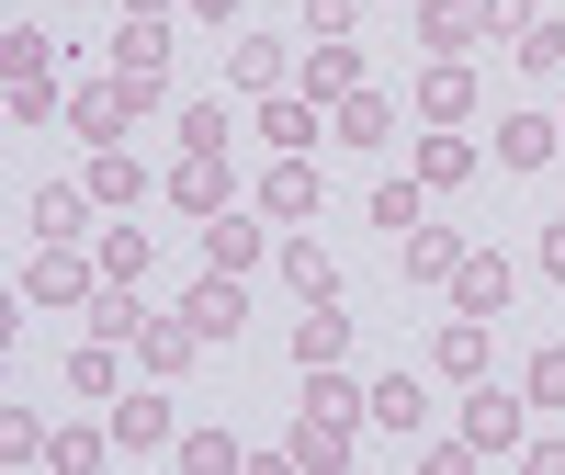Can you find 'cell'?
Wrapping results in <instances>:
<instances>
[{"instance_id": "ffe728a7", "label": "cell", "mask_w": 565, "mask_h": 475, "mask_svg": "<svg viewBox=\"0 0 565 475\" xmlns=\"http://www.w3.org/2000/svg\"><path fill=\"white\" fill-rule=\"evenodd\" d=\"M204 261H215V272H249V261H260V226H249V215H204Z\"/></svg>"}, {"instance_id": "cb8c5ba5", "label": "cell", "mask_w": 565, "mask_h": 475, "mask_svg": "<svg viewBox=\"0 0 565 475\" xmlns=\"http://www.w3.org/2000/svg\"><path fill=\"white\" fill-rule=\"evenodd\" d=\"M418 408H430V397H418V373H385V386H373V431H418Z\"/></svg>"}, {"instance_id": "2e32d148", "label": "cell", "mask_w": 565, "mask_h": 475, "mask_svg": "<svg viewBox=\"0 0 565 475\" xmlns=\"http://www.w3.org/2000/svg\"><path fill=\"white\" fill-rule=\"evenodd\" d=\"M23 215H34V238H79V226H90V181H79V193H68V181H45Z\"/></svg>"}, {"instance_id": "e575fe53", "label": "cell", "mask_w": 565, "mask_h": 475, "mask_svg": "<svg viewBox=\"0 0 565 475\" xmlns=\"http://www.w3.org/2000/svg\"><path fill=\"white\" fill-rule=\"evenodd\" d=\"M45 464H57V475H90V464H103V442H90V431H57V442H45Z\"/></svg>"}, {"instance_id": "f546056e", "label": "cell", "mask_w": 565, "mask_h": 475, "mask_svg": "<svg viewBox=\"0 0 565 475\" xmlns=\"http://www.w3.org/2000/svg\"><path fill=\"white\" fill-rule=\"evenodd\" d=\"M181 148L215 159V148H226V103H181Z\"/></svg>"}, {"instance_id": "8fae6325", "label": "cell", "mask_w": 565, "mask_h": 475, "mask_svg": "<svg viewBox=\"0 0 565 475\" xmlns=\"http://www.w3.org/2000/svg\"><path fill=\"white\" fill-rule=\"evenodd\" d=\"M418 34H430L441 57H463V45L487 34V0H418Z\"/></svg>"}, {"instance_id": "4dcf8cb0", "label": "cell", "mask_w": 565, "mask_h": 475, "mask_svg": "<svg viewBox=\"0 0 565 475\" xmlns=\"http://www.w3.org/2000/svg\"><path fill=\"white\" fill-rule=\"evenodd\" d=\"M418 215H430V204H418V181H385V193H373V226H385V238H407Z\"/></svg>"}, {"instance_id": "d590c367", "label": "cell", "mask_w": 565, "mask_h": 475, "mask_svg": "<svg viewBox=\"0 0 565 475\" xmlns=\"http://www.w3.org/2000/svg\"><path fill=\"white\" fill-rule=\"evenodd\" d=\"M68 386H79V397H103V386H114V351H103V340L68 351Z\"/></svg>"}, {"instance_id": "484cf974", "label": "cell", "mask_w": 565, "mask_h": 475, "mask_svg": "<svg viewBox=\"0 0 565 475\" xmlns=\"http://www.w3.org/2000/svg\"><path fill=\"white\" fill-rule=\"evenodd\" d=\"M136 193H148V170H136L125 148H103V159H90V204H136Z\"/></svg>"}, {"instance_id": "4316f807", "label": "cell", "mask_w": 565, "mask_h": 475, "mask_svg": "<svg viewBox=\"0 0 565 475\" xmlns=\"http://www.w3.org/2000/svg\"><path fill=\"white\" fill-rule=\"evenodd\" d=\"M260 136L271 148H317V103H260Z\"/></svg>"}, {"instance_id": "d4e9b609", "label": "cell", "mask_w": 565, "mask_h": 475, "mask_svg": "<svg viewBox=\"0 0 565 475\" xmlns=\"http://www.w3.org/2000/svg\"><path fill=\"white\" fill-rule=\"evenodd\" d=\"M170 193L193 204V215H226V170H215V159H193V148H181V170H170Z\"/></svg>"}, {"instance_id": "603a6c76", "label": "cell", "mask_w": 565, "mask_h": 475, "mask_svg": "<svg viewBox=\"0 0 565 475\" xmlns=\"http://www.w3.org/2000/svg\"><path fill=\"white\" fill-rule=\"evenodd\" d=\"M136 328H148L136 283H103V295H90V340H136Z\"/></svg>"}, {"instance_id": "9a60e30c", "label": "cell", "mask_w": 565, "mask_h": 475, "mask_svg": "<svg viewBox=\"0 0 565 475\" xmlns=\"http://www.w3.org/2000/svg\"><path fill=\"white\" fill-rule=\"evenodd\" d=\"M407 272H418V283H452V272H463V238L418 215V226H407Z\"/></svg>"}, {"instance_id": "83f0119b", "label": "cell", "mask_w": 565, "mask_h": 475, "mask_svg": "<svg viewBox=\"0 0 565 475\" xmlns=\"http://www.w3.org/2000/svg\"><path fill=\"white\" fill-rule=\"evenodd\" d=\"M509 45H521V68H565V23H554V12H532Z\"/></svg>"}, {"instance_id": "8d00e7d4", "label": "cell", "mask_w": 565, "mask_h": 475, "mask_svg": "<svg viewBox=\"0 0 565 475\" xmlns=\"http://www.w3.org/2000/svg\"><path fill=\"white\" fill-rule=\"evenodd\" d=\"M57 114V80H12V125H45Z\"/></svg>"}, {"instance_id": "7a4b0ae2", "label": "cell", "mask_w": 565, "mask_h": 475, "mask_svg": "<svg viewBox=\"0 0 565 475\" xmlns=\"http://www.w3.org/2000/svg\"><path fill=\"white\" fill-rule=\"evenodd\" d=\"M136 114H148V103H136V80H90L79 103H68V125L90 136V148H125V125H136Z\"/></svg>"}, {"instance_id": "60d3db41", "label": "cell", "mask_w": 565, "mask_h": 475, "mask_svg": "<svg viewBox=\"0 0 565 475\" xmlns=\"http://www.w3.org/2000/svg\"><path fill=\"white\" fill-rule=\"evenodd\" d=\"M181 12H193V23H226V12H238V0H181Z\"/></svg>"}, {"instance_id": "5bb4252c", "label": "cell", "mask_w": 565, "mask_h": 475, "mask_svg": "<svg viewBox=\"0 0 565 475\" xmlns=\"http://www.w3.org/2000/svg\"><path fill=\"white\" fill-rule=\"evenodd\" d=\"M282 283H295L306 306H340V261H328L317 238H295V250H282Z\"/></svg>"}, {"instance_id": "5b68a950", "label": "cell", "mask_w": 565, "mask_h": 475, "mask_svg": "<svg viewBox=\"0 0 565 475\" xmlns=\"http://www.w3.org/2000/svg\"><path fill=\"white\" fill-rule=\"evenodd\" d=\"M509 283H521V272H509L498 250H463V272H452V306H463V317H498V306H509Z\"/></svg>"}, {"instance_id": "74e56055", "label": "cell", "mask_w": 565, "mask_h": 475, "mask_svg": "<svg viewBox=\"0 0 565 475\" xmlns=\"http://www.w3.org/2000/svg\"><path fill=\"white\" fill-rule=\"evenodd\" d=\"M0 442H12V464H34V453H45V419H34V408H12V419H0Z\"/></svg>"}, {"instance_id": "277c9868", "label": "cell", "mask_w": 565, "mask_h": 475, "mask_svg": "<svg viewBox=\"0 0 565 475\" xmlns=\"http://www.w3.org/2000/svg\"><path fill=\"white\" fill-rule=\"evenodd\" d=\"M463 442H476V453H521V397H498L487 373H476V397H463Z\"/></svg>"}, {"instance_id": "ac0fdd59", "label": "cell", "mask_w": 565, "mask_h": 475, "mask_svg": "<svg viewBox=\"0 0 565 475\" xmlns=\"http://www.w3.org/2000/svg\"><path fill=\"white\" fill-rule=\"evenodd\" d=\"M136 351H148L159 373H181V362L204 351V328H193V317H148V328H136Z\"/></svg>"}, {"instance_id": "8992f818", "label": "cell", "mask_w": 565, "mask_h": 475, "mask_svg": "<svg viewBox=\"0 0 565 475\" xmlns=\"http://www.w3.org/2000/svg\"><path fill=\"white\" fill-rule=\"evenodd\" d=\"M181 317H193L204 340H238V317H249V306H238V272H204L193 295H181Z\"/></svg>"}, {"instance_id": "30bf717a", "label": "cell", "mask_w": 565, "mask_h": 475, "mask_svg": "<svg viewBox=\"0 0 565 475\" xmlns=\"http://www.w3.org/2000/svg\"><path fill=\"white\" fill-rule=\"evenodd\" d=\"M282 453H295V475H340V464H351V431H340V419H317V408H306V419H295V442H282Z\"/></svg>"}, {"instance_id": "f1b7e54d", "label": "cell", "mask_w": 565, "mask_h": 475, "mask_svg": "<svg viewBox=\"0 0 565 475\" xmlns=\"http://www.w3.org/2000/svg\"><path fill=\"white\" fill-rule=\"evenodd\" d=\"M103 272H114V283H148V226H114V238H103Z\"/></svg>"}, {"instance_id": "6da1fadb", "label": "cell", "mask_w": 565, "mask_h": 475, "mask_svg": "<svg viewBox=\"0 0 565 475\" xmlns=\"http://www.w3.org/2000/svg\"><path fill=\"white\" fill-rule=\"evenodd\" d=\"M103 283H114L103 261H79L68 238H45V250L23 261V306H90V295H103Z\"/></svg>"}, {"instance_id": "ab89813d", "label": "cell", "mask_w": 565, "mask_h": 475, "mask_svg": "<svg viewBox=\"0 0 565 475\" xmlns=\"http://www.w3.org/2000/svg\"><path fill=\"white\" fill-rule=\"evenodd\" d=\"M543 272H554V283H565V215H554V226H543Z\"/></svg>"}, {"instance_id": "4fadbf2b", "label": "cell", "mask_w": 565, "mask_h": 475, "mask_svg": "<svg viewBox=\"0 0 565 475\" xmlns=\"http://www.w3.org/2000/svg\"><path fill=\"white\" fill-rule=\"evenodd\" d=\"M114 68L136 80V68H170V12H125V34H114Z\"/></svg>"}, {"instance_id": "52a82bcc", "label": "cell", "mask_w": 565, "mask_h": 475, "mask_svg": "<svg viewBox=\"0 0 565 475\" xmlns=\"http://www.w3.org/2000/svg\"><path fill=\"white\" fill-rule=\"evenodd\" d=\"M554 148H565V114H509V125H498V159H509V170H543Z\"/></svg>"}, {"instance_id": "836d02e7", "label": "cell", "mask_w": 565, "mask_h": 475, "mask_svg": "<svg viewBox=\"0 0 565 475\" xmlns=\"http://www.w3.org/2000/svg\"><path fill=\"white\" fill-rule=\"evenodd\" d=\"M226 68H238L249 91H282V45H260V34H249V45H238V57H226Z\"/></svg>"}, {"instance_id": "b9f144b4", "label": "cell", "mask_w": 565, "mask_h": 475, "mask_svg": "<svg viewBox=\"0 0 565 475\" xmlns=\"http://www.w3.org/2000/svg\"><path fill=\"white\" fill-rule=\"evenodd\" d=\"M125 12H170V0H125Z\"/></svg>"}, {"instance_id": "ba28073f", "label": "cell", "mask_w": 565, "mask_h": 475, "mask_svg": "<svg viewBox=\"0 0 565 475\" xmlns=\"http://www.w3.org/2000/svg\"><path fill=\"white\" fill-rule=\"evenodd\" d=\"M260 204H271V215H317V159H306V148H282V159L260 170Z\"/></svg>"}, {"instance_id": "d6986e66", "label": "cell", "mask_w": 565, "mask_h": 475, "mask_svg": "<svg viewBox=\"0 0 565 475\" xmlns=\"http://www.w3.org/2000/svg\"><path fill=\"white\" fill-rule=\"evenodd\" d=\"M418 114H430V125H452V114H476V80H463V57H441L430 80H418Z\"/></svg>"}, {"instance_id": "7c38bea8", "label": "cell", "mask_w": 565, "mask_h": 475, "mask_svg": "<svg viewBox=\"0 0 565 475\" xmlns=\"http://www.w3.org/2000/svg\"><path fill=\"white\" fill-rule=\"evenodd\" d=\"M430 362L452 373V386H476V373H487V317H463V306H452V328L430 340Z\"/></svg>"}, {"instance_id": "e0dca14e", "label": "cell", "mask_w": 565, "mask_h": 475, "mask_svg": "<svg viewBox=\"0 0 565 475\" xmlns=\"http://www.w3.org/2000/svg\"><path fill=\"white\" fill-rule=\"evenodd\" d=\"M385 136H396V103L385 91H351L340 103V148H385Z\"/></svg>"}, {"instance_id": "f35d334b", "label": "cell", "mask_w": 565, "mask_h": 475, "mask_svg": "<svg viewBox=\"0 0 565 475\" xmlns=\"http://www.w3.org/2000/svg\"><path fill=\"white\" fill-rule=\"evenodd\" d=\"M306 34H351V0H306Z\"/></svg>"}, {"instance_id": "d6a6232c", "label": "cell", "mask_w": 565, "mask_h": 475, "mask_svg": "<svg viewBox=\"0 0 565 475\" xmlns=\"http://www.w3.org/2000/svg\"><path fill=\"white\" fill-rule=\"evenodd\" d=\"M521 386H532V408H565V340H543V351H532Z\"/></svg>"}, {"instance_id": "3957f363", "label": "cell", "mask_w": 565, "mask_h": 475, "mask_svg": "<svg viewBox=\"0 0 565 475\" xmlns=\"http://www.w3.org/2000/svg\"><path fill=\"white\" fill-rule=\"evenodd\" d=\"M351 91H362V45L351 34H317L306 45V103H351Z\"/></svg>"}, {"instance_id": "1f68e13d", "label": "cell", "mask_w": 565, "mask_h": 475, "mask_svg": "<svg viewBox=\"0 0 565 475\" xmlns=\"http://www.w3.org/2000/svg\"><path fill=\"white\" fill-rule=\"evenodd\" d=\"M181 464H193V475H238L249 453H238V442H226V431H193V442H181Z\"/></svg>"}, {"instance_id": "7402d4cb", "label": "cell", "mask_w": 565, "mask_h": 475, "mask_svg": "<svg viewBox=\"0 0 565 475\" xmlns=\"http://www.w3.org/2000/svg\"><path fill=\"white\" fill-rule=\"evenodd\" d=\"M418 181H430V193L476 181V148H463V136H418Z\"/></svg>"}, {"instance_id": "44dd1931", "label": "cell", "mask_w": 565, "mask_h": 475, "mask_svg": "<svg viewBox=\"0 0 565 475\" xmlns=\"http://www.w3.org/2000/svg\"><path fill=\"white\" fill-rule=\"evenodd\" d=\"M114 442H125V453H159V442H170V408H159V397H114Z\"/></svg>"}, {"instance_id": "9c48e42d", "label": "cell", "mask_w": 565, "mask_h": 475, "mask_svg": "<svg viewBox=\"0 0 565 475\" xmlns=\"http://www.w3.org/2000/svg\"><path fill=\"white\" fill-rule=\"evenodd\" d=\"M340 351H351V306H306V317H295V373L340 362Z\"/></svg>"}]
</instances>
